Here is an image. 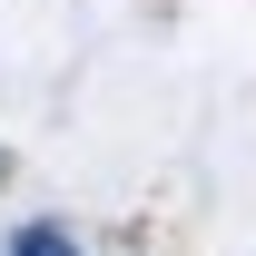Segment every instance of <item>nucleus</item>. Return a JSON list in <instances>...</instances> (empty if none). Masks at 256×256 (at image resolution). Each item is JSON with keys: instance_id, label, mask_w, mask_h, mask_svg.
<instances>
[{"instance_id": "f257e3e1", "label": "nucleus", "mask_w": 256, "mask_h": 256, "mask_svg": "<svg viewBox=\"0 0 256 256\" xmlns=\"http://www.w3.org/2000/svg\"><path fill=\"white\" fill-rule=\"evenodd\" d=\"M10 256H79V246H69L60 226H20V236H10Z\"/></svg>"}]
</instances>
